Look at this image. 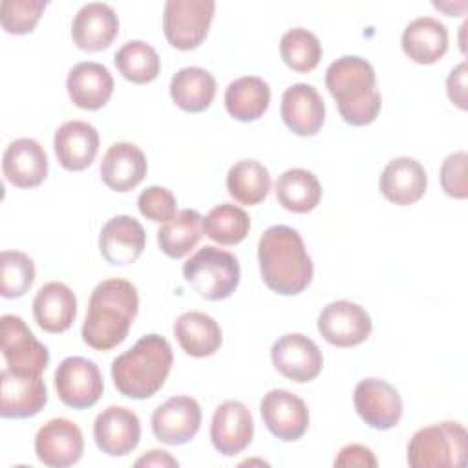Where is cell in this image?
<instances>
[{
	"label": "cell",
	"instance_id": "cell-1",
	"mask_svg": "<svg viewBox=\"0 0 468 468\" xmlns=\"http://www.w3.org/2000/svg\"><path fill=\"white\" fill-rule=\"evenodd\" d=\"M139 309L137 289L124 278L102 280L90 296L82 324V340L97 351H108L124 342Z\"/></svg>",
	"mask_w": 468,
	"mask_h": 468
},
{
	"label": "cell",
	"instance_id": "cell-2",
	"mask_svg": "<svg viewBox=\"0 0 468 468\" xmlns=\"http://www.w3.org/2000/svg\"><path fill=\"white\" fill-rule=\"evenodd\" d=\"M258 261L263 283L278 294H300L313 280V260L292 227H269L258 241Z\"/></svg>",
	"mask_w": 468,
	"mask_h": 468
},
{
	"label": "cell",
	"instance_id": "cell-3",
	"mask_svg": "<svg viewBox=\"0 0 468 468\" xmlns=\"http://www.w3.org/2000/svg\"><path fill=\"white\" fill-rule=\"evenodd\" d=\"M325 86L335 97L340 117L353 126L371 124L382 106L373 66L358 55H344L329 64Z\"/></svg>",
	"mask_w": 468,
	"mask_h": 468
},
{
	"label": "cell",
	"instance_id": "cell-4",
	"mask_svg": "<svg viewBox=\"0 0 468 468\" xmlns=\"http://www.w3.org/2000/svg\"><path fill=\"white\" fill-rule=\"evenodd\" d=\"M172 362L168 340L161 335H144L112 362L113 386L124 397L150 399L163 388Z\"/></svg>",
	"mask_w": 468,
	"mask_h": 468
},
{
	"label": "cell",
	"instance_id": "cell-5",
	"mask_svg": "<svg viewBox=\"0 0 468 468\" xmlns=\"http://www.w3.org/2000/svg\"><path fill=\"white\" fill-rule=\"evenodd\" d=\"M468 435L459 422H439L417 430L408 442L411 468H461L466 464Z\"/></svg>",
	"mask_w": 468,
	"mask_h": 468
},
{
	"label": "cell",
	"instance_id": "cell-6",
	"mask_svg": "<svg viewBox=\"0 0 468 468\" xmlns=\"http://www.w3.org/2000/svg\"><path fill=\"white\" fill-rule=\"evenodd\" d=\"M186 283L205 300H225L239 283L238 258L223 249L205 245L183 265Z\"/></svg>",
	"mask_w": 468,
	"mask_h": 468
},
{
	"label": "cell",
	"instance_id": "cell-7",
	"mask_svg": "<svg viewBox=\"0 0 468 468\" xmlns=\"http://www.w3.org/2000/svg\"><path fill=\"white\" fill-rule=\"evenodd\" d=\"M216 2L214 0H168L163 11V31L176 49H196L207 37Z\"/></svg>",
	"mask_w": 468,
	"mask_h": 468
},
{
	"label": "cell",
	"instance_id": "cell-8",
	"mask_svg": "<svg viewBox=\"0 0 468 468\" xmlns=\"http://www.w3.org/2000/svg\"><path fill=\"white\" fill-rule=\"evenodd\" d=\"M55 389L66 406L86 410L95 406L102 395V375L93 360L68 356L55 371Z\"/></svg>",
	"mask_w": 468,
	"mask_h": 468
},
{
	"label": "cell",
	"instance_id": "cell-9",
	"mask_svg": "<svg viewBox=\"0 0 468 468\" xmlns=\"http://www.w3.org/2000/svg\"><path fill=\"white\" fill-rule=\"evenodd\" d=\"M2 325V355L9 369L24 375H42L49 362V351L40 344L20 316L4 314Z\"/></svg>",
	"mask_w": 468,
	"mask_h": 468
},
{
	"label": "cell",
	"instance_id": "cell-10",
	"mask_svg": "<svg viewBox=\"0 0 468 468\" xmlns=\"http://www.w3.org/2000/svg\"><path fill=\"white\" fill-rule=\"evenodd\" d=\"M371 316L353 302L336 300L327 303L318 316V333L333 346L353 347L371 335Z\"/></svg>",
	"mask_w": 468,
	"mask_h": 468
},
{
	"label": "cell",
	"instance_id": "cell-11",
	"mask_svg": "<svg viewBox=\"0 0 468 468\" xmlns=\"http://www.w3.org/2000/svg\"><path fill=\"white\" fill-rule=\"evenodd\" d=\"M260 413L267 430L283 442L302 439L309 428V410L305 402L287 389H271L263 395Z\"/></svg>",
	"mask_w": 468,
	"mask_h": 468
},
{
	"label": "cell",
	"instance_id": "cell-12",
	"mask_svg": "<svg viewBox=\"0 0 468 468\" xmlns=\"http://www.w3.org/2000/svg\"><path fill=\"white\" fill-rule=\"evenodd\" d=\"M150 422L157 441L170 446H181L192 441L199 431L201 408L196 399L177 395L157 406Z\"/></svg>",
	"mask_w": 468,
	"mask_h": 468
},
{
	"label": "cell",
	"instance_id": "cell-13",
	"mask_svg": "<svg viewBox=\"0 0 468 468\" xmlns=\"http://www.w3.org/2000/svg\"><path fill=\"white\" fill-rule=\"evenodd\" d=\"M355 410L360 419L375 430H389L402 417V399L399 391L382 378H364L353 393Z\"/></svg>",
	"mask_w": 468,
	"mask_h": 468
},
{
	"label": "cell",
	"instance_id": "cell-14",
	"mask_svg": "<svg viewBox=\"0 0 468 468\" xmlns=\"http://www.w3.org/2000/svg\"><path fill=\"white\" fill-rule=\"evenodd\" d=\"M274 367L294 382L314 380L324 366V356L318 346L302 333H289L280 336L271 349Z\"/></svg>",
	"mask_w": 468,
	"mask_h": 468
},
{
	"label": "cell",
	"instance_id": "cell-15",
	"mask_svg": "<svg viewBox=\"0 0 468 468\" xmlns=\"http://www.w3.org/2000/svg\"><path fill=\"white\" fill-rule=\"evenodd\" d=\"M48 389L42 375H24L9 367L0 373V415L4 419H27L44 410Z\"/></svg>",
	"mask_w": 468,
	"mask_h": 468
},
{
	"label": "cell",
	"instance_id": "cell-16",
	"mask_svg": "<svg viewBox=\"0 0 468 468\" xmlns=\"http://www.w3.org/2000/svg\"><path fill=\"white\" fill-rule=\"evenodd\" d=\"M84 452L80 428L68 419H51L35 435V453L40 463L51 468L75 464Z\"/></svg>",
	"mask_w": 468,
	"mask_h": 468
},
{
	"label": "cell",
	"instance_id": "cell-17",
	"mask_svg": "<svg viewBox=\"0 0 468 468\" xmlns=\"http://www.w3.org/2000/svg\"><path fill=\"white\" fill-rule=\"evenodd\" d=\"M93 439L102 453L124 457L135 450L141 441L139 417L128 408L110 406L95 417Z\"/></svg>",
	"mask_w": 468,
	"mask_h": 468
},
{
	"label": "cell",
	"instance_id": "cell-18",
	"mask_svg": "<svg viewBox=\"0 0 468 468\" xmlns=\"http://www.w3.org/2000/svg\"><path fill=\"white\" fill-rule=\"evenodd\" d=\"M252 437V415L243 402L225 400L216 408L210 422V441L221 455L232 457L241 453Z\"/></svg>",
	"mask_w": 468,
	"mask_h": 468
},
{
	"label": "cell",
	"instance_id": "cell-19",
	"mask_svg": "<svg viewBox=\"0 0 468 468\" xmlns=\"http://www.w3.org/2000/svg\"><path fill=\"white\" fill-rule=\"evenodd\" d=\"M280 113L292 133L307 137L322 128L325 121V104L314 86L296 82L283 91Z\"/></svg>",
	"mask_w": 468,
	"mask_h": 468
},
{
	"label": "cell",
	"instance_id": "cell-20",
	"mask_svg": "<svg viewBox=\"0 0 468 468\" xmlns=\"http://www.w3.org/2000/svg\"><path fill=\"white\" fill-rule=\"evenodd\" d=\"M146 234L143 225L126 214L113 216L99 234L101 256L112 265H130L144 250Z\"/></svg>",
	"mask_w": 468,
	"mask_h": 468
},
{
	"label": "cell",
	"instance_id": "cell-21",
	"mask_svg": "<svg viewBox=\"0 0 468 468\" xmlns=\"http://www.w3.org/2000/svg\"><path fill=\"white\" fill-rule=\"evenodd\" d=\"M119 33V18L112 5L90 2L82 5L71 24V37L82 51L106 49Z\"/></svg>",
	"mask_w": 468,
	"mask_h": 468
},
{
	"label": "cell",
	"instance_id": "cell-22",
	"mask_svg": "<svg viewBox=\"0 0 468 468\" xmlns=\"http://www.w3.org/2000/svg\"><path fill=\"white\" fill-rule=\"evenodd\" d=\"M5 179L18 188L38 186L48 176V155L38 141L20 137L9 143L2 155Z\"/></svg>",
	"mask_w": 468,
	"mask_h": 468
},
{
	"label": "cell",
	"instance_id": "cell-23",
	"mask_svg": "<svg viewBox=\"0 0 468 468\" xmlns=\"http://www.w3.org/2000/svg\"><path fill=\"white\" fill-rule=\"evenodd\" d=\"M55 155L62 168L80 172L88 168L99 152V133L84 121H68L55 132Z\"/></svg>",
	"mask_w": 468,
	"mask_h": 468
},
{
	"label": "cell",
	"instance_id": "cell-24",
	"mask_svg": "<svg viewBox=\"0 0 468 468\" xmlns=\"http://www.w3.org/2000/svg\"><path fill=\"white\" fill-rule=\"evenodd\" d=\"M382 196L395 205H411L419 201L428 186V176L424 166L413 157L391 159L378 179Z\"/></svg>",
	"mask_w": 468,
	"mask_h": 468
},
{
	"label": "cell",
	"instance_id": "cell-25",
	"mask_svg": "<svg viewBox=\"0 0 468 468\" xmlns=\"http://www.w3.org/2000/svg\"><path fill=\"white\" fill-rule=\"evenodd\" d=\"M146 170V157L133 143H113L101 161V177L115 192L135 188L144 179Z\"/></svg>",
	"mask_w": 468,
	"mask_h": 468
},
{
	"label": "cell",
	"instance_id": "cell-26",
	"mask_svg": "<svg viewBox=\"0 0 468 468\" xmlns=\"http://www.w3.org/2000/svg\"><path fill=\"white\" fill-rule=\"evenodd\" d=\"M71 102L82 110H101L113 93V77L104 64L79 62L66 80Z\"/></svg>",
	"mask_w": 468,
	"mask_h": 468
},
{
	"label": "cell",
	"instance_id": "cell-27",
	"mask_svg": "<svg viewBox=\"0 0 468 468\" xmlns=\"http://www.w3.org/2000/svg\"><path fill=\"white\" fill-rule=\"evenodd\" d=\"M77 314L75 292L62 282L42 285L33 300V316L38 327L48 333H64Z\"/></svg>",
	"mask_w": 468,
	"mask_h": 468
},
{
	"label": "cell",
	"instance_id": "cell-28",
	"mask_svg": "<svg viewBox=\"0 0 468 468\" xmlns=\"http://www.w3.org/2000/svg\"><path fill=\"white\" fill-rule=\"evenodd\" d=\"M400 44L413 62L433 64L448 49V29L433 16H419L404 27Z\"/></svg>",
	"mask_w": 468,
	"mask_h": 468
},
{
	"label": "cell",
	"instance_id": "cell-29",
	"mask_svg": "<svg viewBox=\"0 0 468 468\" xmlns=\"http://www.w3.org/2000/svg\"><path fill=\"white\" fill-rule=\"evenodd\" d=\"M174 336L181 349L196 358L214 355L223 340L219 324L201 311L183 313L174 324Z\"/></svg>",
	"mask_w": 468,
	"mask_h": 468
},
{
	"label": "cell",
	"instance_id": "cell-30",
	"mask_svg": "<svg viewBox=\"0 0 468 468\" xmlns=\"http://www.w3.org/2000/svg\"><path fill=\"white\" fill-rule=\"evenodd\" d=\"M216 95L214 77L199 66H186L179 69L170 80V97L177 108L199 113L207 110Z\"/></svg>",
	"mask_w": 468,
	"mask_h": 468
},
{
	"label": "cell",
	"instance_id": "cell-31",
	"mask_svg": "<svg viewBox=\"0 0 468 468\" xmlns=\"http://www.w3.org/2000/svg\"><path fill=\"white\" fill-rule=\"evenodd\" d=\"M271 102L269 84L256 77L245 75L232 80L225 90V106L227 112L241 122L260 119Z\"/></svg>",
	"mask_w": 468,
	"mask_h": 468
},
{
	"label": "cell",
	"instance_id": "cell-32",
	"mask_svg": "<svg viewBox=\"0 0 468 468\" xmlns=\"http://www.w3.org/2000/svg\"><path fill=\"white\" fill-rule=\"evenodd\" d=\"M278 203L296 214L311 212L322 199L318 177L305 168H289L276 181Z\"/></svg>",
	"mask_w": 468,
	"mask_h": 468
},
{
	"label": "cell",
	"instance_id": "cell-33",
	"mask_svg": "<svg viewBox=\"0 0 468 468\" xmlns=\"http://www.w3.org/2000/svg\"><path fill=\"white\" fill-rule=\"evenodd\" d=\"M203 236V218L197 210H179L157 230V243L170 258H183L188 254Z\"/></svg>",
	"mask_w": 468,
	"mask_h": 468
},
{
	"label": "cell",
	"instance_id": "cell-34",
	"mask_svg": "<svg viewBox=\"0 0 468 468\" xmlns=\"http://www.w3.org/2000/svg\"><path fill=\"white\" fill-rule=\"evenodd\" d=\"M227 190L241 205H258L271 190V174L261 163L241 159L227 174Z\"/></svg>",
	"mask_w": 468,
	"mask_h": 468
},
{
	"label": "cell",
	"instance_id": "cell-35",
	"mask_svg": "<svg viewBox=\"0 0 468 468\" xmlns=\"http://www.w3.org/2000/svg\"><path fill=\"white\" fill-rule=\"evenodd\" d=\"M113 60L119 73L133 84L152 82L154 79H157L161 69L157 51L143 40H128L126 44H122L117 49Z\"/></svg>",
	"mask_w": 468,
	"mask_h": 468
},
{
	"label": "cell",
	"instance_id": "cell-36",
	"mask_svg": "<svg viewBox=\"0 0 468 468\" xmlns=\"http://www.w3.org/2000/svg\"><path fill=\"white\" fill-rule=\"evenodd\" d=\"M203 230L219 245H236L247 238L250 219L243 208L232 203H221L205 216Z\"/></svg>",
	"mask_w": 468,
	"mask_h": 468
},
{
	"label": "cell",
	"instance_id": "cell-37",
	"mask_svg": "<svg viewBox=\"0 0 468 468\" xmlns=\"http://www.w3.org/2000/svg\"><path fill=\"white\" fill-rule=\"evenodd\" d=\"M280 55L292 71L309 73L322 58V44L309 29L292 27L280 40Z\"/></svg>",
	"mask_w": 468,
	"mask_h": 468
},
{
	"label": "cell",
	"instance_id": "cell-38",
	"mask_svg": "<svg viewBox=\"0 0 468 468\" xmlns=\"http://www.w3.org/2000/svg\"><path fill=\"white\" fill-rule=\"evenodd\" d=\"M35 282V263L20 250H2L0 254V294L4 298L24 296Z\"/></svg>",
	"mask_w": 468,
	"mask_h": 468
},
{
	"label": "cell",
	"instance_id": "cell-39",
	"mask_svg": "<svg viewBox=\"0 0 468 468\" xmlns=\"http://www.w3.org/2000/svg\"><path fill=\"white\" fill-rule=\"evenodd\" d=\"M46 5L44 0H4L0 4L2 27L11 35L31 33Z\"/></svg>",
	"mask_w": 468,
	"mask_h": 468
},
{
	"label": "cell",
	"instance_id": "cell-40",
	"mask_svg": "<svg viewBox=\"0 0 468 468\" xmlns=\"http://www.w3.org/2000/svg\"><path fill=\"white\" fill-rule=\"evenodd\" d=\"M139 212L155 223H166L177 214L176 196L165 186H148L137 197Z\"/></svg>",
	"mask_w": 468,
	"mask_h": 468
},
{
	"label": "cell",
	"instance_id": "cell-41",
	"mask_svg": "<svg viewBox=\"0 0 468 468\" xmlns=\"http://www.w3.org/2000/svg\"><path fill=\"white\" fill-rule=\"evenodd\" d=\"M466 161H468L466 152L459 150L450 154L441 165V185L450 197L464 199L468 196Z\"/></svg>",
	"mask_w": 468,
	"mask_h": 468
},
{
	"label": "cell",
	"instance_id": "cell-42",
	"mask_svg": "<svg viewBox=\"0 0 468 468\" xmlns=\"http://www.w3.org/2000/svg\"><path fill=\"white\" fill-rule=\"evenodd\" d=\"M466 75H468V68H466V62L463 60L450 71V75L446 79V93H448L450 101L461 110L468 108V104H466Z\"/></svg>",
	"mask_w": 468,
	"mask_h": 468
},
{
	"label": "cell",
	"instance_id": "cell-43",
	"mask_svg": "<svg viewBox=\"0 0 468 468\" xmlns=\"http://www.w3.org/2000/svg\"><path fill=\"white\" fill-rule=\"evenodd\" d=\"M335 466H377V459L373 455V452L367 446L362 444H347L344 446L336 459H335Z\"/></svg>",
	"mask_w": 468,
	"mask_h": 468
},
{
	"label": "cell",
	"instance_id": "cell-44",
	"mask_svg": "<svg viewBox=\"0 0 468 468\" xmlns=\"http://www.w3.org/2000/svg\"><path fill=\"white\" fill-rule=\"evenodd\" d=\"M179 463L165 450H150L135 461V466H177Z\"/></svg>",
	"mask_w": 468,
	"mask_h": 468
}]
</instances>
